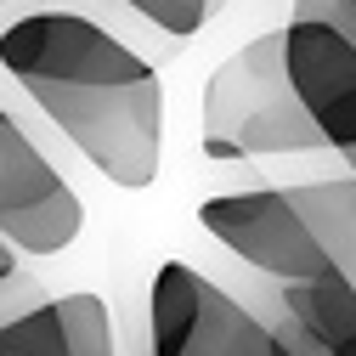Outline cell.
I'll list each match as a JSON object with an SVG mask.
<instances>
[{"instance_id":"6da1fadb","label":"cell","mask_w":356,"mask_h":356,"mask_svg":"<svg viewBox=\"0 0 356 356\" xmlns=\"http://www.w3.org/2000/svg\"><path fill=\"white\" fill-rule=\"evenodd\" d=\"M0 68L85 153L102 181L142 193L164 164V79L147 51L91 12H17L0 23Z\"/></svg>"},{"instance_id":"7a4b0ae2","label":"cell","mask_w":356,"mask_h":356,"mask_svg":"<svg viewBox=\"0 0 356 356\" xmlns=\"http://www.w3.org/2000/svg\"><path fill=\"white\" fill-rule=\"evenodd\" d=\"M300 153H328V147L283 74V29H266L249 46H238L204 85V159L243 164V159H300Z\"/></svg>"},{"instance_id":"3957f363","label":"cell","mask_w":356,"mask_h":356,"mask_svg":"<svg viewBox=\"0 0 356 356\" xmlns=\"http://www.w3.org/2000/svg\"><path fill=\"white\" fill-rule=\"evenodd\" d=\"M142 356H294V350L232 289L193 272L187 260H164L147 289Z\"/></svg>"},{"instance_id":"277c9868","label":"cell","mask_w":356,"mask_h":356,"mask_svg":"<svg viewBox=\"0 0 356 356\" xmlns=\"http://www.w3.org/2000/svg\"><path fill=\"white\" fill-rule=\"evenodd\" d=\"M198 227L243 260L260 283H311L334 272L317 232L305 227V215L289 204L283 187H249V193H220L198 204Z\"/></svg>"},{"instance_id":"5b68a950","label":"cell","mask_w":356,"mask_h":356,"mask_svg":"<svg viewBox=\"0 0 356 356\" xmlns=\"http://www.w3.org/2000/svg\"><path fill=\"white\" fill-rule=\"evenodd\" d=\"M85 227V204L34 136L0 108V243L12 254H63Z\"/></svg>"},{"instance_id":"8992f818","label":"cell","mask_w":356,"mask_h":356,"mask_svg":"<svg viewBox=\"0 0 356 356\" xmlns=\"http://www.w3.org/2000/svg\"><path fill=\"white\" fill-rule=\"evenodd\" d=\"M283 74L323 147L356 175V46L328 23H283Z\"/></svg>"},{"instance_id":"52a82bcc","label":"cell","mask_w":356,"mask_h":356,"mask_svg":"<svg viewBox=\"0 0 356 356\" xmlns=\"http://www.w3.org/2000/svg\"><path fill=\"white\" fill-rule=\"evenodd\" d=\"M289 204L305 215V227L317 232L328 266L356 289V175H323V181H294L283 187Z\"/></svg>"},{"instance_id":"ba28073f","label":"cell","mask_w":356,"mask_h":356,"mask_svg":"<svg viewBox=\"0 0 356 356\" xmlns=\"http://www.w3.org/2000/svg\"><path fill=\"white\" fill-rule=\"evenodd\" d=\"M113 6H119L130 23H142V29L159 40V46L181 51L198 29L215 23V12L227 6V0H113Z\"/></svg>"},{"instance_id":"9c48e42d","label":"cell","mask_w":356,"mask_h":356,"mask_svg":"<svg viewBox=\"0 0 356 356\" xmlns=\"http://www.w3.org/2000/svg\"><path fill=\"white\" fill-rule=\"evenodd\" d=\"M0 356H74L68 328L57 317V300H40L29 311L0 317Z\"/></svg>"},{"instance_id":"30bf717a","label":"cell","mask_w":356,"mask_h":356,"mask_svg":"<svg viewBox=\"0 0 356 356\" xmlns=\"http://www.w3.org/2000/svg\"><path fill=\"white\" fill-rule=\"evenodd\" d=\"M57 317L68 328L74 356H113V323H108V305L97 294H63Z\"/></svg>"},{"instance_id":"8fae6325","label":"cell","mask_w":356,"mask_h":356,"mask_svg":"<svg viewBox=\"0 0 356 356\" xmlns=\"http://www.w3.org/2000/svg\"><path fill=\"white\" fill-rule=\"evenodd\" d=\"M294 23H328L356 46V0H294Z\"/></svg>"},{"instance_id":"7c38bea8","label":"cell","mask_w":356,"mask_h":356,"mask_svg":"<svg viewBox=\"0 0 356 356\" xmlns=\"http://www.w3.org/2000/svg\"><path fill=\"white\" fill-rule=\"evenodd\" d=\"M0 6H6V0H0Z\"/></svg>"}]
</instances>
